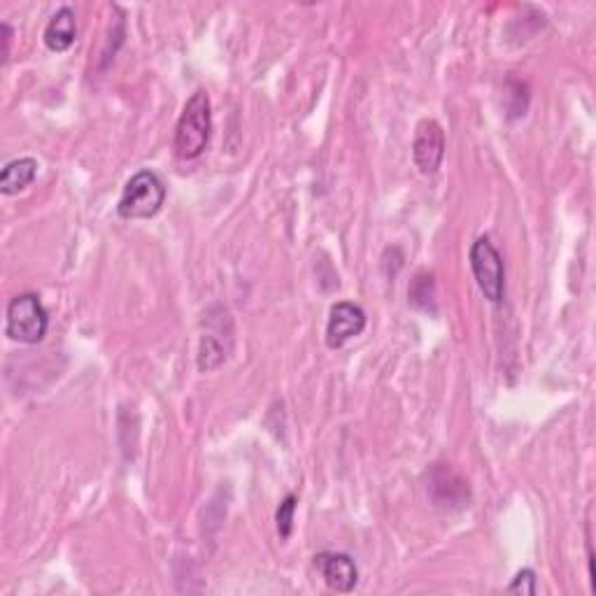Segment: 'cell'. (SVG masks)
Wrapping results in <instances>:
<instances>
[{"label":"cell","mask_w":596,"mask_h":596,"mask_svg":"<svg viewBox=\"0 0 596 596\" xmlns=\"http://www.w3.org/2000/svg\"><path fill=\"white\" fill-rule=\"evenodd\" d=\"M212 131V110H210V98L203 89H198L196 94L184 103V110L180 115V122H177L175 129V154L177 159L191 161L198 159L203 154L205 145L210 140Z\"/></svg>","instance_id":"1"},{"label":"cell","mask_w":596,"mask_h":596,"mask_svg":"<svg viewBox=\"0 0 596 596\" xmlns=\"http://www.w3.org/2000/svg\"><path fill=\"white\" fill-rule=\"evenodd\" d=\"M163 201H166V187L161 177L154 170H140L126 182L117 212L124 219H149L161 210Z\"/></svg>","instance_id":"2"},{"label":"cell","mask_w":596,"mask_h":596,"mask_svg":"<svg viewBox=\"0 0 596 596\" xmlns=\"http://www.w3.org/2000/svg\"><path fill=\"white\" fill-rule=\"evenodd\" d=\"M49 317L45 305L35 294H19L7 305V338L24 345H35L47 336Z\"/></svg>","instance_id":"3"},{"label":"cell","mask_w":596,"mask_h":596,"mask_svg":"<svg viewBox=\"0 0 596 596\" xmlns=\"http://www.w3.org/2000/svg\"><path fill=\"white\" fill-rule=\"evenodd\" d=\"M471 271L478 282L480 292L487 301L499 303L506 292V268H503V257L492 245L489 238H478L471 247Z\"/></svg>","instance_id":"4"},{"label":"cell","mask_w":596,"mask_h":596,"mask_svg":"<svg viewBox=\"0 0 596 596\" xmlns=\"http://www.w3.org/2000/svg\"><path fill=\"white\" fill-rule=\"evenodd\" d=\"M445 156V133L436 119H422L415 129L413 159L422 175H434L441 168Z\"/></svg>","instance_id":"5"},{"label":"cell","mask_w":596,"mask_h":596,"mask_svg":"<svg viewBox=\"0 0 596 596\" xmlns=\"http://www.w3.org/2000/svg\"><path fill=\"white\" fill-rule=\"evenodd\" d=\"M366 329V312L359 305L340 301L329 312V324H326V345L331 350L343 347L347 340L361 336Z\"/></svg>","instance_id":"6"},{"label":"cell","mask_w":596,"mask_h":596,"mask_svg":"<svg viewBox=\"0 0 596 596\" xmlns=\"http://www.w3.org/2000/svg\"><path fill=\"white\" fill-rule=\"evenodd\" d=\"M315 569L333 592L350 594L359 583L357 564L343 552H319L315 555Z\"/></svg>","instance_id":"7"},{"label":"cell","mask_w":596,"mask_h":596,"mask_svg":"<svg viewBox=\"0 0 596 596\" xmlns=\"http://www.w3.org/2000/svg\"><path fill=\"white\" fill-rule=\"evenodd\" d=\"M77 38V19L70 7H61L59 12L49 19L45 28V45L52 52H68Z\"/></svg>","instance_id":"8"},{"label":"cell","mask_w":596,"mask_h":596,"mask_svg":"<svg viewBox=\"0 0 596 596\" xmlns=\"http://www.w3.org/2000/svg\"><path fill=\"white\" fill-rule=\"evenodd\" d=\"M35 175H38V161L31 159V156L14 159L0 173V191L5 196L19 194V191H24L35 180Z\"/></svg>","instance_id":"9"},{"label":"cell","mask_w":596,"mask_h":596,"mask_svg":"<svg viewBox=\"0 0 596 596\" xmlns=\"http://www.w3.org/2000/svg\"><path fill=\"white\" fill-rule=\"evenodd\" d=\"M226 352H229V347H224L222 340L212 336V333H205L201 338V347H198V368L203 373L215 371L217 366H222L226 361Z\"/></svg>","instance_id":"10"},{"label":"cell","mask_w":596,"mask_h":596,"mask_svg":"<svg viewBox=\"0 0 596 596\" xmlns=\"http://www.w3.org/2000/svg\"><path fill=\"white\" fill-rule=\"evenodd\" d=\"M410 303L424 312H436V282L431 273H420L410 287Z\"/></svg>","instance_id":"11"},{"label":"cell","mask_w":596,"mask_h":596,"mask_svg":"<svg viewBox=\"0 0 596 596\" xmlns=\"http://www.w3.org/2000/svg\"><path fill=\"white\" fill-rule=\"evenodd\" d=\"M296 496L289 494L285 501L280 503L278 508V515H275V522H278V534L282 541H287L289 536H292V529H294V513H296Z\"/></svg>","instance_id":"12"},{"label":"cell","mask_w":596,"mask_h":596,"mask_svg":"<svg viewBox=\"0 0 596 596\" xmlns=\"http://www.w3.org/2000/svg\"><path fill=\"white\" fill-rule=\"evenodd\" d=\"M510 594H536V573L531 569H524L513 578V583L506 587Z\"/></svg>","instance_id":"13"},{"label":"cell","mask_w":596,"mask_h":596,"mask_svg":"<svg viewBox=\"0 0 596 596\" xmlns=\"http://www.w3.org/2000/svg\"><path fill=\"white\" fill-rule=\"evenodd\" d=\"M3 42H5V49H3V63L7 61V56H10V45H12V28L3 24Z\"/></svg>","instance_id":"14"}]
</instances>
